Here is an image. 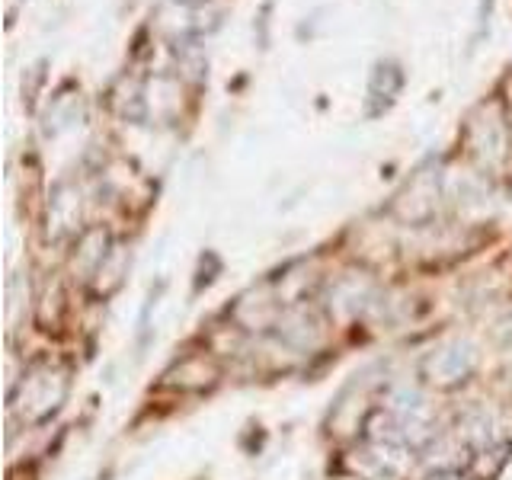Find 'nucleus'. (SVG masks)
<instances>
[{
	"label": "nucleus",
	"instance_id": "nucleus-1",
	"mask_svg": "<svg viewBox=\"0 0 512 480\" xmlns=\"http://www.w3.org/2000/svg\"><path fill=\"white\" fill-rule=\"evenodd\" d=\"M68 397V372L58 365H32L13 391V410L23 423H45Z\"/></svg>",
	"mask_w": 512,
	"mask_h": 480
},
{
	"label": "nucleus",
	"instance_id": "nucleus-2",
	"mask_svg": "<svg viewBox=\"0 0 512 480\" xmlns=\"http://www.w3.org/2000/svg\"><path fill=\"white\" fill-rule=\"evenodd\" d=\"M477 365V352L468 340H455V343H445L442 349H436L432 356L426 359V375L429 381L442 384V388H448V384H458L464 381Z\"/></svg>",
	"mask_w": 512,
	"mask_h": 480
},
{
	"label": "nucleus",
	"instance_id": "nucleus-3",
	"mask_svg": "<svg viewBox=\"0 0 512 480\" xmlns=\"http://www.w3.org/2000/svg\"><path fill=\"white\" fill-rule=\"evenodd\" d=\"M215 375L218 368L208 356H186L164 375V384L176 391H202L208 384H215Z\"/></svg>",
	"mask_w": 512,
	"mask_h": 480
},
{
	"label": "nucleus",
	"instance_id": "nucleus-4",
	"mask_svg": "<svg viewBox=\"0 0 512 480\" xmlns=\"http://www.w3.org/2000/svg\"><path fill=\"white\" fill-rule=\"evenodd\" d=\"M429 480H461V477H455V474H436V477H429Z\"/></svg>",
	"mask_w": 512,
	"mask_h": 480
}]
</instances>
